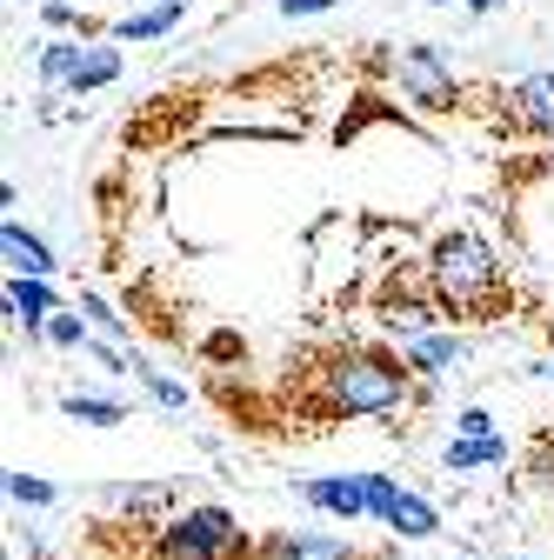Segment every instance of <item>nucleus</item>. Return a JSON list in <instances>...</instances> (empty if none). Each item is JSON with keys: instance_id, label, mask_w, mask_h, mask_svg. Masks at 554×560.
<instances>
[{"instance_id": "f257e3e1", "label": "nucleus", "mask_w": 554, "mask_h": 560, "mask_svg": "<svg viewBox=\"0 0 554 560\" xmlns=\"http://www.w3.org/2000/svg\"><path fill=\"white\" fill-rule=\"evenodd\" d=\"M288 394L295 413L314 420V428H334V420H381V413H407L428 400V381L414 374L407 354L374 340H334L314 347V354L288 361Z\"/></svg>"}, {"instance_id": "f03ea898", "label": "nucleus", "mask_w": 554, "mask_h": 560, "mask_svg": "<svg viewBox=\"0 0 554 560\" xmlns=\"http://www.w3.org/2000/svg\"><path fill=\"white\" fill-rule=\"evenodd\" d=\"M422 273H428V301L441 307V320H501L515 307L495 247L481 241V234H468V228L435 234Z\"/></svg>"}, {"instance_id": "7ed1b4c3", "label": "nucleus", "mask_w": 554, "mask_h": 560, "mask_svg": "<svg viewBox=\"0 0 554 560\" xmlns=\"http://www.w3.org/2000/svg\"><path fill=\"white\" fill-rule=\"evenodd\" d=\"M261 540H247V527L228 508H187L161 521V560H254Z\"/></svg>"}, {"instance_id": "20e7f679", "label": "nucleus", "mask_w": 554, "mask_h": 560, "mask_svg": "<svg viewBox=\"0 0 554 560\" xmlns=\"http://www.w3.org/2000/svg\"><path fill=\"white\" fill-rule=\"evenodd\" d=\"M388 74L401 81V94H407L414 107H428V114H448V107L461 101L454 67H448V60H441V47H428V40L394 47V54H388Z\"/></svg>"}, {"instance_id": "39448f33", "label": "nucleus", "mask_w": 554, "mask_h": 560, "mask_svg": "<svg viewBox=\"0 0 554 560\" xmlns=\"http://www.w3.org/2000/svg\"><path fill=\"white\" fill-rule=\"evenodd\" d=\"M501 127L528 140H554V74H521L501 94Z\"/></svg>"}, {"instance_id": "423d86ee", "label": "nucleus", "mask_w": 554, "mask_h": 560, "mask_svg": "<svg viewBox=\"0 0 554 560\" xmlns=\"http://www.w3.org/2000/svg\"><path fill=\"white\" fill-rule=\"evenodd\" d=\"M254 560H388V553L355 547V540H327V534H267L254 547Z\"/></svg>"}, {"instance_id": "0eeeda50", "label": "nucleus", "mask_w": 554, "mask_h": 560, "mask_svg": "<svg viewBox=\"0 0 554 560\" xmlns=\"http://www.w3.org/2000/svg\"><path fill=\"white\" fill-rule=\"evenodd\" d=\"M301 501L334 514V521H368V480L361 474H327V480H301Z\"/></svg>"}, {"instance_id": "6e6552de", "label": "nucleus", "mask_w": 554, "mask_h": 560, "mask_svg": "<svg viewBox=\"0 0 554 560\" xmlns=\"http://www.w3.org/2000/svg\"><path fill=\"white\" fill-rule=\"evenodd\" d=\"M181 14H187V0H168V8H127V14L107 27V40H114V47L161 40V34H174V27H181Z\"/></svg>"}, {"instance_id": "1a4fd4ad", "label": "nucleus", "mask_w": 554, "mask_h": 560, "mask_svg": "<svg viewBox=\"0 0 554 560\" xmlns=\"http://www.w3.org/2000/svg\"><path fill=\"white\" fill-rule=\"evenodd\" d=\"M401 354L414 361V374H422V381H435V374H448V368L468 361V340L461 334H407Z\"/></svg>"}, {"instance_id": "9d476101", "label": "nucleus", "mask_w": 554, "mask_h": 560, "mask_svg": "<svg viewBox=\"0 0 554 560\" xmlns=\"http://www.w3.org/2000/svg\"><path fill=\"white\" fill-rule=\"evenodd\" d=\"M8 307H14V320L27 327V340H34V334H47V320L60 314V307H54V288H47V280H27V273H14Z\"/></svg>"}, {"instance_id": "9b49d317", "label": "nucleus", "mask_w": 554, "mask_h": 560, "mask_svg": "<svg viewBox=\"0 0 554 560\" xmlns=\"http://www.w3.org/2000/svg\"><path fill=\"white\" fill-rule=\"evenodd\" d=\"M0 254H8V267H14V273H27V280H47V273H54V254H47V241H41V234H27L21 221H8V228H0Z\"/></svg>"}, {"instance_id": "f8f14e48", "label": "nucleus", "mask_w": 554, "mask_h": 560, "mask_svg": "<svg viewBox=\"0 0 554 560\" xmlns=\"http://www.w3.org/2000/svg\"><path fill=\"white\" fill-rule=\"evenodd\" d=\"M381 527H394V540H428V534H441V514H435L422 494H407V487H401Z\"/></svg>"}, {"instance_id": "ddd939ff", "label": "nucleus", "mask_w": 554, "mask_h": 560, "mask_svg": "<svg viewBox=\"0 0 554 560\" xmlns=\"http://www.w3.org/2000/svg\"><path fill=\"white\" fill-rule=\"evenodd\" d=\"M120 81V47H81L74 74H67V94H94V88H114Z\"/></svg>"}, {"instance_id": "4468645a", "label": "nucleus", "mask_w": 554, "mask_h": 560, "mask_svg": "<svg viewBox=\"0 0 554 560\" xmlns=\"http://www.w3.org/2000/svg\"><path fill=\"white\" fill-rule=\"evenodd\" d=\"M501 460H508V441H501V434H488V441H461V434H454V441H448V454H441V467H448V474L501 467Z\"/></svg>"}, {"instance_id": "2eb2a0df", "label": "nucleus", "mask_w": 554, "mask_h": 560, "mask_svg": "<svg viewBox=\"0 0 554 560\" xmlns=\"http://www.w3.org/2000/svg\"><path fill=\"white\" fill-rule=\"evenodd\" d=\"M60 413L67 420H81V428H120V420H134L120 400H107V394H60Z\"/></svg>"}, {"instance_id": "dca6fc26", "label": "nucleus", "mask_w": 554, "mask_h": 560, "mask_svg": "<svg viewBox=\"0 0 554 560\" xmlns=\"http://www.w3.org/2000/svg\"><path fill=\"white\" fill-rule=\"evenodd\" d=\"M74 60H81V40H47L41 47V88H67V74H74Z\"/></svg>"}, {"instance_id": "f3484780", "label": "nucleus", "mask_w": 554, "mask_h": 560, "mask_svg": "<svg viewBox=\"0 0 554 560\" xmlns=\"http://www.w3.org/2000/svg\"><path fill=\"white\" fill-rule=\"evenodd\" d=\"M47 340H54V347H94V334H88L81 307H74V314H54V320H47Z\"/></svg>"}, {"instance_id": "a211bd4d", "label": "nucleus", "mask_w": 554, "mask_h": 560, "mask_svg": "<svg viewBox=\"0 0 554 560\" xmlns=\"http://www.w3.org/2000/svg\"><path fill=\"white\" fill-rule=\"evenodd\" d=\"M361 480H368V521H388V508H394V494H401L394 474H361Z\"/></svg>"}, {"instance_id": "6ab92c4d", "label": "nucleus", "mask_w": 554, "mask_h": 560, "mask_svg": "<svg viewBox=\"0 0 554 560\" xmlns=\"http://www.w3.org/2000/svg\"><path fill=\"white\" fill-rule=\"evenodd\" d=\"M454 434H461V441H488V434H495V413H488V407H461V413H454Z\"/></svg>"}, {"instance_id": "aec40b11", "label": "nucleus", "mask_w": 554, "mask_h": 560, "mask_svg": "<svg viewBox=\"0 0 554 560\" xmlns=\"http://www.w3.org/2000/svg\"><path fill=\"white\" fill-rule=\"evenodd\" d=\"M8 494H14V501H27V508H47V501H54V487H47V480H34V474H8Z\"/></svg>"}, {"instance_id": "412c9836", "label": "nucleus", "mask_w": 554, "mask_h": 560, "mask_svg": "<svg viewBox=\"0 0 554 560\" xmlns=\"http://www.w3.org/2000/svg\"><path fill=\"white\" fill-rule=\"evenodd\" d=\"M81 314H88V327H101V334H127V320H120L101 294H81Z\"/></svg>"}, {"instance_id": "4be33fe9", "label": "nucleus", "mask_w": 554, "mask_h": 560, "mask_svg": "<svg viewBox=\"0 0 554 560\" xmlns=\"http://www.w3.org/2000/svg\"><path fill=\"white\" fill-rule=\"evenodd\" d=\"M334 0H281V21H308V14H327Z\"/></svg>"}, {"instance_id": "5701e85b", "label": "nucleus", "mask_w": 554, "mask_h": 560, "mask_svg": "<svg viewBox=\"0 0 554 560\" xmlns=\"http://www.w3.org/2000/svg\"><path fill=\"white\" fill-rule=\"evenodd\" d=\"M428 8H468V14H495V8H508V0H428Z\"/></svg>"}, {"instance_id": "b1692460", "label": "nucleus", "mask_w": 554, "mask_h": 560, "mask_svg": "<svg viewBox=\"0 0 554 560\" xmlns=\"http://www.w3.org/2000/svg\"><path fill=\"white\" fill-rule=\"evenodd\" d=\"M541 340H547V347H554V307H547V314H541Z\"/></svg>"}, {"instance_id": "393cba45", "label": "nucleus", "mask_w": 554, "mask_h": 560, "mask_svg": "<svg viewBox=\"0 0 554 560\" xmlns=\"http://www.w3.org/2000/svg\"><path fill=\"white\" fill-rule=\"evenodd\" d=\"M127 8H168V0H127Z\"/></svg>"}, {"instance_id": "a878e982", "label": "nucleus", "mask_w": 554, "mask_h": 560, "mask_svg": "<svg viewBox=\"0 0 554 560\" xmlns=\"http://www.w3.org/2000/svg\"><path fill=\"white\" fill-rule=\"evenodd\" d=\"M534 374H541V381H554V361H541V368H534Z\"/></svg>"}, {"instance_id": "bb28decb", "label": "nucleus", "mask_w": 554, "mask_h": 560, "mask_svg": "<svg viewBox=\"0 0 554 560\" xmlns=\"http://www.w3.org/2000/svg\"><path fill=\"white\" fill-rule=\"evenodd\" d=\"M501 560H521V553H501Z\"/></svg>"}, {"instance_id": "cd10ccee", "label": "nucleus", "mask_w": 554, "mask_h": 560, "mask_svg": "<svg viewBox=\"0 0 554 560\" xmlns=\"http://www.w3.org/2000/svg\"><path fill=\"white\" fill-rule=\"evenodd\" d=\"M547 534H554V514H547Z\"/></svg>"}]
</instances>
